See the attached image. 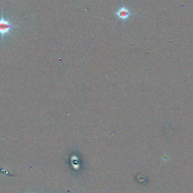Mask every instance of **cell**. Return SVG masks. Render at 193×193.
Returning <instances> with one entry per match:
<instances>
[{
  "instance_id": "6da1fadb",
  "label": "cell",
  "mask_w": 193,
  "mask_h": 193,
  "mask_svg": "<svg viewBox=\"0 0 193 193\" xmlns=\"http://www.w3.org/2000/svg\"><path fill=\"white\" fill-rule=\"evenodd\" d=\"M15 27L9 22V20H5L4 18V14L2 12L1 19H0V34L2 36V41H4V38L6 35L10 34V31Z\"/></svg>"
},
{
  "instance_id": "7a4b0ae2",
  "label": "cell",
  "mask_w": 193,
  "mask_h": 193,
  "mask_svg": "<svg viewBox=\"0 0 193 193\" xmlns=\"http://www.w3.org/2000/svg\"><path fill=\"white\" fill-rule=\"evenodd\" d=\"M115 15L123 22H125L129 19L132 15V12L126 6L123 5L115 12Z\"/></svg>"
}]
</instances>
